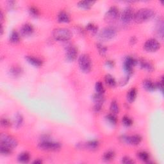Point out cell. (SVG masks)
<instances>
[{"mask_svg": "<svg viewBox=\"0 0 164 164\" xmlns=\"http://www.w3.org/2000/svg\"><path fill=\"white\" fill-rule=\"evenodd\" d=\"M12 150L13 149L10 148V147L5 146L2 144H0V153H1L2 155L4 156L10 155L12 152Z\"/></svg>", "mask_w": 164, "mask_h": 164, "instance_id": "31", "label": "cell"}, {"mask_svg": "<svg viewBox=\"0 0 164 164\" xmlns=\"http://www.w3.org/2000/svg\"><path fill=\"white\" fill-rule=\"evenodd\" d=\"M53 38L59 41H68L72 36L71 31L66 28H57L53 31Z\"/></svg>", "mask_w": 164, "mask_h": 164, "instance_id": "2", "label": "cell"}, {"mask_svg": "<svg viewBox=\"0 0 164 164\" xmlns=\"http://www.w3.org/2000/svg\"><path fill=\"white\" fill-rule=\"evenodd\" d=\"M0 144L14 149L18 146V142L14 137L6 133H2L0 136Z\"/></svg>", "mask_w": 164, "mask_h": 164, "instance_id": "8", "label": "cell"}, {"mask_svg": "<svg viewBox=\"0 0 164 164\" xmlns=\"http://www.w3.org/2000/svg\"><path fill=\"white\" fill-rule=\"evenodd\" d=\"M120 17V12L118 8L116 6H111L105 15V20L108 23H113L117 21Z\"/></svg>", "mask_w": 164, "mask_h": 164, "instance_id": "6", "label": "cell"}, {"mask_svg": "<svg viewBox=\"0 0 164 164\" xmlns=\"http://www.w3.org/2000/svg\"><path fill=\"white\" fill-rule=\"evenodd\" d=\"M142 86L146 91L153 92L156 88V85L150 79H146L142 82Z\"/></svg>", "mask_w": 164, "mask_h": 164, "instance_id": "18", "label": "cell"}, {"mask_svg": "<svg viewBox=\"0 0 164 164\" xmlns=\"http://www.w3.org/2000/svg\"><path fill=\"white\" fill-rule=\"evenodd\" d=\"M23 72V70L21 68L19 67H12L10 69V74L11 76L14 77H18L20 75H22V73Z\"/></svg>", "mask_w": 164, "mask_h": 164, "instance_id": "28", "label": "cell"}, {"mask_svg": "<svg viewBox=\"0 0 164 164\" xmlns=\"http://www.w3.org/2000/svg\"><path fill=\"white\" fill-rule=\"evenodd\" d=\"M28 11L30 14L34 18H37L39 15V11L35 6H30Z\"/></svg>", "mask_w": 164, "mask_h": 164, "instance_id": "37", "label": "cell"}, {"mask_svg": "<svg viewBox=\"0 0 164 164\" xmlns=\"http://www.w3.org/2000/svg\"><path fill=\"white\" fill-rule=\"evenodd\" d=\"M116 157V153L112 150H109L105 152L103 156V160L105 162H110L113 160Z\"/></svg>", "mask_w": 164, "mask_h": 164, "instance_id": "26", "label": "cell"}, {"mask_svg": "<svg viewBox=\"0 0 164 164\" xmlns=\"http://www.w3.org/2000/svg\"><path fill=\"white\" fill-rule=\"evenodd\" d=\"M156 88H158L161 92H163V80L162 79L161 81H158V83L156 84Z\"/></svg>", "mask_w": 164, "mask_h": 164, "instance_id": "41", "label": "cell"}, {"mask_svg": "<svg viewBox=\"0 0 164 164\" xmlns=\"http://www.w3.org/2000/svg\"><path fill=\"white\" fill-rule=\"evenodd\" d=\"M78 56V50L77 48L74 46H69L66 48L65 51V58L69 62H73L75 60Z\"/></svg>", "mask_w": 164, "mask_h": 164, "instance_id": "14", "label": "cell"}, {"mask_svg": "<svg viewBox=\"0 0 164 164\" xmlns=\"http://www.w3.org/2000/svg\"><path fill=\"white\" fill-rule=\"evenodd\" d=\"M95 89H96V93H98V94H103L105 92V87H104L101 81H97L96 82V85H95Z\"/></svg>", "mask_w": 164, "mask_h": 164, "instance_id": "33", "label": "cell"}, {"mask_svg": "<svg viewBox=\"0 0 164 164\" xmlns=\"http://www.w3.org/2000/svg\"><path fill=\"white\" fill-rule=\"evenodd\" d=\"M121 140L125 143H126L129 145L132 146H137L140 144L142 141V138L139 135H134L131 136L124 135L122 136Z\"/></svg>", "mask_w": 164, "mask_h": 164, "instance_id": "10", "label": "cell"}, {"mask_svg": "<svg viewBox=\"0 0 164 164\" xmlns=\"http://www.w3.org/2000/svg\"><path fill=\"white\" fill-rule=\"evenodd\" d=\"M105 81L106 84L109 87H111V88H113L116 86L117 85V81L111 75H106L105 76Z\"/></svg>", "mask_w": 164, "mask_h": 164, "instance_id": "21", "label": "cell"}, {"mask_svg": "<svg viewBox=\"0 0 164 164\" xmlns=\"http://www.w3.org/2000/svg\"><path fill=\"white\" fill-rule=\"evenodd\" d=\"M138 62L142 69H145L148 72H152L154 70L153 65L150 62L147 61L144 59H141Z\"/></svg>", "mask_w": 164, "mask_h": 164, "instance_id": "19", "label": "cell"}, {"mask_svg": "<svg viewBox=\"0 0 164 164\" xmlns=\"http://www.w3.org/2000/svg\"><path fill=\"white\" fill-rule=\"evenodd\" d=\"M39 148L41 150L47 151H56L60 150L61 144L59 142H54L50 140V138L41 140L38 145Z\"/></svg>", "mask_w": 164, "mask_h": 164, "instance_id": "3", "label": "cell"}, {"mask_svg": "<svg viewBox=\"0 0 164 164\" xmlns=\"http://www.w3.org/2000/svg\"><path fill=\"white\" fill-rule=\"evenodd\" d=\"M154 15L155 12L153 9L144 8L135 13L133 21L138 24L143 23L153 19Z\"/></svg>", "mask_w": 164, "mask_h": 164, "instance_id": "1", "label": "cell"}, {"mask_svg": "<svg viewBox=\"0 0 164 164\" xmlns=\"http://www.w3.org/2000/svg\"><path fill=\"white\" fill-rule=\"evenodd\" d=\"M34 31V27L30 23H25L22 26L21 28V34L24 36H30Z\"/></svg>", "mask_w": 164, "mask_h": 164, "instance_id": "15", "label": "cell"}, {"mask_svg": "<svg viewBox=\"0 0 164 164\" xmlns=\"http://www.w3.org/2000/svg\"><path fill=\"white\" fill-rule=\"evenodd\" d=\"M100 142L97 140H92L85 143L78 144V148L79 149H87L90 151H95L99 148Z\"/></svg>", "mask_w": 164, "mask_h": 164, "instance_id": "13", "label": "cell"}, {"mask_svg": "<svg viewBox=\"0 0 164 164\" xmlns=\"http://www.w3.org/2000/svg\"><path fill=\"white\" fill-rule=\"evenodd\" d=\"M86 28L92 34H96L98 31V27L94 23H88L86 27Z\"/></svg>", "mask_w": 164, "mask_h": 164, "instance_id": "35", "label": "cell"}, {"mask_svg": "<svg viewBox=\"0 0 164 164\" xmlns=\"http://www.w3.org/2000/svg\"><path fill=\"white\" fill-rule=\"evenodd\" d=\"M121 162L122 163H125V164H132V163H134L135 162L128 157H123L122 158V160H121Z\"/></svg>", "mask_w": 164, "mask_h": 164, "instance_id": "39", "label": "cell"}, {"mask_svg": "<svg viewBox=\"0 0 164 164\" xmlns=\"http://www.w3.org/2000/svg\"><path fill=\"white\" fill-rule=\"evenodd\" d=\"M137 38L135 37H132V38L130 39V44H132V45H134L136 43H137Z\"/></svg>", "mask_w": 164, "mask_h": 164, "instance_id": "43", "label": "cell"}, {"mask_svg": "<svg viewBox=\"0 0 164 164\" xmlns=\"http://www.w3.org/2000/svg\"><path fill=\"white\" fill-rule=\"evenodd\" d=\"M110 112L114 115H117V113H119L120 108H119V104L117 103V101L113 100L111 102L110 106Z\"/></svg>", "mask_w": 164, "mask_h": 164, "instance_id": "27", "label": "cell"}, {"mask_svg": "<svg viewBox=\"0 0 164 164\" xmlns=\"http://www.w3.org/2000/svg\"><path fill=\"white\" fill-rule=\"evenodd\" d=\"M9 40H10V42L13 44H17L19 43L20 35L19 34V33L15 30L12 31L10 35Z\"/></svg>", "mask_w": 164, "mask_h": 164, "instance_id": "25", "label": "cell"}, {"mask_svg": "<svg viewBox=\"0 0 164 164\" xmlns=\"http://www.w3.org/2000/svg\"><path fill=\"white\" fill-rule=\"evenodd\" d=\"M137 60L133 57L126 56L123 62V69L127 74L128 76L132 75L133 72V68L137 64Z\"/></svg>", "mask_w": 164, "mask_h": 164, "instance_id": "7", "label": "cell"}, {"mask_svg": "<svg viewBox=\"0 0 164 164\" xmlns=\"http://www.w3.org/2000/svg\"><path fill=\"white\" fill-rule=\"evenodd\" d=\"M157 32L159 37L162 39L163 37V19H159L157 24Z\"/></svg>", "mask_w": 164, "mask_h": 164, "instance_id": "30", "label": "cell"}, {"mask_svg": "<svg viewBox=\"0 0 164 164\" xmlns=\"http://www.w3.org/2000/svg\"><path fill=\"white\" fill-rule=\"evenodd\" d=\"M23 121H24V119H23V116H22V114L20 113H17L15 116V119H14V125L15 127L19 129V128H21L23 124Z\"/></svg>", "mask_w": 164, "mask_h": 164, "instance_id": "24", "label": "cell"}, {"mask_svg": "<svg viewBox=\"0 0 164 164\" xmlns=\"http://www.w3.org/2000/svg\"><path fill=\"white\" fill-rule=\"evenodd\" d=\"M95 3L94 1H80L78 3V6L81 9L88 10L91 9Z\"/></svg>", "mask_w": 164, "mask_h": 164, "instance_id": "22", "label": "cell"}, {"mask_svg": "<svg viewBox=\"0 0 164 164\" xmlns=\"http://www.w3.org/2000/svg\"><path fill=\"white\" fill-rule=\"evenodd\" d=\"M129 76H125L124 78H122L120 82H119V84H120V85L121 86H124L125 85H126L128 84V82L129 81Z\"/></svg>", "mask_w": 164, "mask_h": 164, "instance_id": "40", "label": "cell"}, {"mask_svg": "<svg viewBox=\"0 0 164 164\" xmlns=\"http://www.w3.org/2000/svg\"><path fill=\"white\" fill-rule=\"evenodd\" d=\"M106 66H108L109 68H112L114 67V65H115V63L112 60H107L106 62Z\"/></svg>", "mask_w": 164, "mask_h": 164, "instance_id": "42", "label": "cell"}, {"mask_svg": "<svg viewBox=\"0 0 164 164\" xmlns=\"http://www.w3.org/2000/svg\"><path fill=\"white\" fill-rule=\"evenodd\" d=\"M30 160V154L28 152H23L20 153L18 157L19 162L22 163H28Z\"/></svg>", "mask_w": 164, "mask_h": 164, "instance_id": "23", "label": "cell"}, {"mask_svg": "<svg viewBox=\"0 0 164 164\" xmlns=\"http://www.w3.org/2000/svg\"><path fill=\"white\" fill-rule=\"evenodd\" d=\"M135 12L132 8L126 7L120 15L121 19L125 24H128L133 20Z\"/></svg>", "mask_w": 164, "mask_h": 164, "instance_id": "11", "label": "cell"}, {"mask_svg": "<svg viewBox=\"0 0 164 164\" xmlns=\"http://www.w3.org/2000/svg\"><path fill=\"white\" fill-rule=\"evenodd\" d=\"M12 123L10 121L5 117H3L1 119V125L4 128H9L11 126Z\"/></svg>", "mask_w": 164, "mask_h": 164, "instance_id": "38", "label": "cell"}, {"mask_svg": "<svg viewBox=\"0 0 164 164\" xmlns=\"http://www.w3.org/2000/svg\"><path fill=\"white\" fill-rule=\"evenodd\" d=\"M57 20L60 23H68L71 21L70 16L66 12L60 11L57 15Z\"/></svg>", "mask_w": 164, "mask_h": 164, "instance_id": "17", "label": "cell"}, {"mask_svg": "<svg viewBox=\"0 0 164 164\" xmlns=\"http://www.w3.org/2000/svg\"><path fill=\"white\" fill-rule=\"evenodd\" d=\"M106 119L112 125H116L117 122V119L116 116V115H114L112 113L106 115Z\"/></svg>", "mask_w": 164, "mask_h": 164, "instance_id": "32", "label": "cell"}, {"mask_svg": "<svg viewBox=\"0 0 164 164\" xmlns=\"http://www.w3.org/2000/svg\"><path fill=\"white\" fill-rule=\"evenodd\" d=\"M122 122L126 127H129L133 125V120L131 119L129 117L125 116L122 119Z\"/></svg>", "mask_w": 164, "mask_h": 164, "instance_id": "36", "label": "cell"}, {"mask_svg": "<svg viewBox=\"0 0 164 164\" xmlns=\"http://www.w3.org/2000/svg\"><path fill=\"white\" fill-rule=\"evenodd\" d=\"M137 91L135 88H131L129 91L128 92L126 97L127 100L129 103H133L137 97Z\"/></svg>", "mask_w": 164, "mask_h": 164, "instance_id": "20", "label": "cell"}, {"mask_svg": "<svg viewBox=\"0 0 164 164\" xmlns=\"http://www.w3.org/2000/svg\"><path fill=\"white\" fill-rule=\"evenodd\" d=\"M25 59L29 64H31L32 65H34V66L35 67L39 68L43 65V60H40L39 58H37V57H34L33 56H27L25 57Z\"/></svg>", "mask_w": 164, "mask_h": 164, "instance_id": "16", "label": "cell"}, {"mask_svg": "<svg viewBox=\"0 0 164 164\" xmlns=\"http://www.w3.org/2000/svg\"><path fill=\"white\" fill-rule=\"evenodd\" d=\"M117 35V31L112 27L103 28L99 33L98 37L102 41H107L113 39Z\"/></svg>", "mask_w": 164, "mask_h": 164, "instance_id": "5", "label": "cell"}, {"mask_svg": "<svg viewBox=\"0 0 164 164\" xmlns=\"http://www.w3.org/2000/svg\"><path fill=\"white\" fill-rule=\"evenodd\" d=\"M137 157L139 158V160L144 162H148L150 160L149 153L144 151H141L140 152H138L137 154Z\"/></svg>", "mask_w": 164, "mask_h": 164, "instance_id": "29", "label": "cell"}, {"mask_svg": "<svg viewBox=\"0 0 164 164\" xmlns=\"http://www.w3.org/2000/svg\"><path fill=\"white\" fill-rule=\"evenodd\" d=\"M14 4H15V2L14 1L8 2V5H9V6L10 7H13L14 6Z\"/></svg>", "mask_w": 164, "mask_h": 164, "instance_id": "44", "label": "cell"}, {"mask_svg": "<svg viewBox=\"0 0 164 164\" xmlns=\"http://www.w3.org/2000/svg\"><path fill=\"white\" fill-rule=\"evenodd\" d=\"M78 65L82 72L88 73L91 71L92 62L91 58L87 54H82L79 56Z\"/></svg>", "mask_w": 164, "mask_h": 164, "instance_id": "4", "label": "cell"}, {"mask_svg": "<svg viewBox=\"0 0 164 164\" xmlns=\"http://www.w3.org/2000/svg\"><path fill=\"white\" fill-rule=\"evenodd\" d=\"M92 99L94 102V112H96V113L100 112L102 110V106L105 102V97L103 96V94L96 93L94 94Z\"/></svg>", "mask_w": 164, "mask_h": 164, "instance_id": "12", "label": "cell"}, {"mask_svg": "<svg viewBox=\"0 0 164 164\" xmlns=\"http://www.w3.org/2000/svg\"><path fill=\"white\" fill-rule=\"evenodd\" d=\"M161 47L160 43L155 39H150L147 40L144 45V50L150 53H153L158 51Z\"/></svg>", "mask_w": 164, "mask_h": 164, "instance_id": "9", "label": "cell"}, {"mask_svg": "<svg viewBox=\"0 0 164 164\" xmlns=\"http://www.w3.org/2000/svg\"><path fill=\"white\" fill-rule=\"evenodd\" d=\"M42 163H43V161L40 159H37L34 162H33V163H35V164H41Z\"/></svg>", "mask_w": 164, "mask_h": 164, "instance_id": "45", "label": "cell"}, {"mask_svg": "<svg viewBox=\"0 0 164 164\" xmlns=\"http://www.w3.org/2000/svg\"><path fill=\"white\" fill-rule=\"evenodd\" d=\"M96 47L98 50V52L101 55V56H105L107 52V47L105 46H104L101 43H97L96 44Z\"/></svg>", "mask_w": 164, "mask_h": 164, "instance_id": "34", "label": "cell"}]
</instances>
